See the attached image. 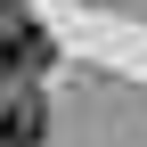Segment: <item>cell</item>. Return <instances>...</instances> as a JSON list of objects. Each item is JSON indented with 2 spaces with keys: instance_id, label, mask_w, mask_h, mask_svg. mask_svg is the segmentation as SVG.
I'll list each match as a JSON object with an SVG mask.
<instances>
[{
  "instance_id": "6da1fadb",
  "label": "cell",
  "mask_w": 147,
  "mask_h": 147,
  "mask_svg": "<svg viewBox=\"0 0 147 147\" xmlns=\"http://www.w3.org/2000/svg\"><path fill=\"white\" fill-rule=\"evenodd\" d=\"M41 98H0V147H33L41 139Z\"/></svg>"
}]
</instances>
